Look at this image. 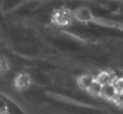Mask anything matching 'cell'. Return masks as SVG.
Here are the masks:
<instances>
[{"label":"cell","instance_id":"2","mask_svg":"<svg viewBox=\"0 0 123 114\" xmlns=\"http://www.w3.org/2000/svg\"><path fill=\"white\" fill-rule=\"evenodd\" d=\"M7 61L5 58H0V74H4L7 70Z\"/></svg>","mask_w":123,"mask_h":114},{"label":"cell","instance_id":"1","mask_svg":"<svg viewBox=\"0 0 123 114\" xmlns=\"http://www.w3.org/2000/svg\"><path fill=\"white\" fill-rule=\"evenodd\" d=\"M93 81H94V78H93L91 75H85V76H82V77H80L79 84H80V87L84 88V89H88Z\"/></svg>","mask_w":123,"mask_h":114},{"label":"cell","instance_id":"3","mask_svg":"<svg viewBox=\"0 0 123 114\" xmlns=\"http://www.w3.org/2000/svg\"><path fill=\"white\" fill-rule=\"evenodd\" d=\"M7 112V106H6V102L0 100V114H5Z\"/></svg>","mask_w":123,"mask_h":114}]
</instances>
